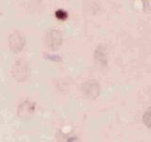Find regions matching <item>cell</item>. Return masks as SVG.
Returning a JSON list of instances; mask_svg holds the SVG:
<instances>
[{"instance_id": "obj_5", "label": "cell", "mask_w": 151, "mask_h": 142, "mask_svg": "<svg viewBox=\"0 0 151 142\" xmlns=\"http://www.w3.org/2000/svg\"><path fill=\"white\" fill-rule=\"evenodd\" d=\"M56 17L60 21H64L67 18V12L63 11V9H59V11L56 12Z\"/></svg>"}, {"instance_id": "obj_4", "label": "cell", "mask_w": 151, "mask_h": 142, "mask_svg": "<svg viewBox=\"0 0 151 142\" xmlns=\"http://www.w3.org/2000/svg\"><path fill=\"white\" fill-rule=\"evenodd\" d=\"M36 105L34 102L30 101H23L17 108V116L23 120L29 118L33 114L35 113Z\"/></svg>"}, {"instance_id": "obj_1", "label": "cell", "mask_w": 151, "mask_h": 142, "mask_svg": "<svg viewBox=\"0 0 151 142\" xmlns=\"http://www.w3.org/2000/svg\"><path fill=\"white\" fill-rule=\"evenodd\" d=\"M29 66H28L27 62L19 59L15 62L12 68V75L13 79L18 83H24L29 77Z\"/></svg>"}, {"instance_id": "obj_2", "label": "cell", "mask_w": 151, "mask_h": 142, "mask_svg": "<svg viewBox=\"0 0 151 142\" xmlns=\"http://www.w3.org/2000/svg\"><path fill=\"white\" fill-rule=\"evenodd\" d=\"M63 43V34L59 30L50 28L45 34V44L46 46L52 51H56L60 49Z\"/></svg>"}, {"instance_id": "obj_3", "label": "cell", "mask_w": 151, "mask_h": 142, "mask_svg": "<svg viewBox=\"0 0 151 142\" xmlns=\"http://www.w3.org/2000/svg\"><path fill=\"white\" fill-rule=\"evenodd\" d=\"M26 44V37L21 31H14L9 36V46L13 52H21Z\"/></svg>"}]
</instances>
